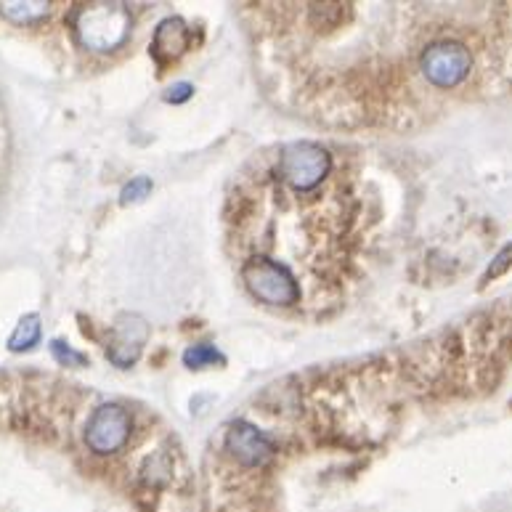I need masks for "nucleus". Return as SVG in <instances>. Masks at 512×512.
Here are the masks:
<instances>
[{
	"mask_svg": "<svg viewBox=\"0 0 512 512\" xmlns=\"http://www.w3.org/2000/svg\"><path fill=\"white\" fill-rule=\"evenodd\" d=\"M72 30L85 48L112 51L123 46L130 32V11L125 3H83L72 14Z\"/></svg>",
	"mask_w": 512,
	"mask_h": 512,
	"instance_id": "obj_3",
	"label": "nucleus"
},
{
	"mask_svg": "<svg viewBox=\"0 0 512 512\" xmlns=\"http://www.w3.org/2000/svg\"><path fill=\"white\" fill-rule=\"evenodd\" d=\"M189 46V30L181 19H168L160 24V30L154 35V54L162 56V51H168L170 56L184 54Z\"/></svg>",
	"mask_w": 512,
	"mask_h": 512,
	"instance_id": "obj_5",
	"label": "nucleus"
},
{
	"mask_svg": "<svg viewBox=\"0 0 512 512\" xmlns=\"http://www.w3.org/2000/svg\"><path fill=\"white\" fill-rule=\"evenodd\" d=\"M133 438V417L123 404L96 406L85 422V444L93 454H117Z\"/></svg>",
	"mask_w": 512,
	"mask_h": 512,
	"instance_id": "obj_4",
	"label": "nucleus"
},
{
	"mask_svg": "<svg viewBox=\"0 0 512 512\" xmlns=\"http://www.w3.org/2000/svg\"><path fill=\"white\" fill-rule=\"evenodd\" d=\"M0 14L16 24H32L48 16V3H3Z\"/></svg>",
	"mask_w": 512,
	"mask_h": 512,
	"instance_id": "obj_6",
	"label": "nucleus"
},
{
	"mask_svg": "<svg viewBox=\"0 0 512 512\" xmlns=\"http://www.w3.org/2000/svg\"><path fill=\"white\" fill-rule=\"evenodd\" d=\"M258 75L327 128L404 130L478 77L467 3H242Z\"/></svg>",
	"mask_w": 512,
	"mask_h": 512,
	"instance_id": "obj_1",
	"label": "nucleus"
},
{
	"mask_svg": "<svg viewBox=\"0 0 512 512\" xmlns=\"http://www.w3.org/2000/svg\"><path fill=\"white\" fill-rule=\"evenodd\" d=\"M377 194L348 154L295 141L258 154L226 210L239 279L268 308L340 306L375 242Z\"/></svg>",
	"mask_w": 512,
	"mask_h": 512,
	"instance_id": "obj_2",
	"label": "nucleus"
},
{
	"mask_svg": "<svg viewBox=\"0 0 512 512\" xmlns=\"http://www.w3.org/2000/svg\"><path fill=\"white\" fill-rule=\"evenodd\" d=\"M38 335H40L38 319H35V316H30L27 321H22V327L16 329V335L11 337V348H14V351L30 348V345L38 340Z\"/></svg>",
	"mask_w": 512,
	"mask_h": 512,
	"instance_id": "obj_7",
	"label": "nucleus"
},
{
	"mask_svg": "<svg viewBox=\"0 0 512 512\" xmlns=\"http://www.w3.org/2000/svg\"><path fill=\"white\" fill-rule=\"evenodd\" d=\"M510 266H512V242L505 247V250H502V253L497 255V260L491 263V268H489V271H486V276H483V284H489L491 279H497V276H502Z\"/></svg>",
	"mask_w": 512,
	"mask_h": 512,
	"instance_id": "obj_8",
	"label": "nucleus"
}]
</instances>
